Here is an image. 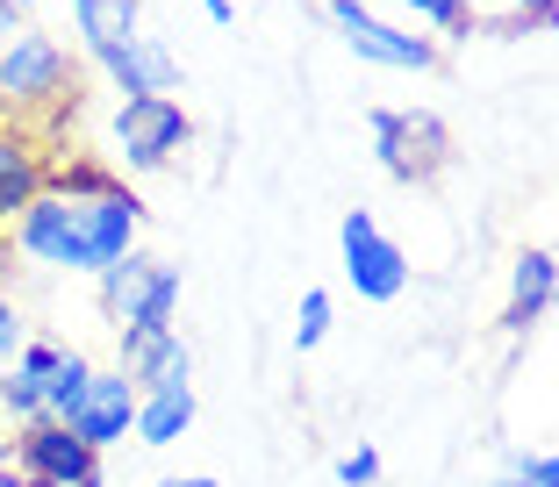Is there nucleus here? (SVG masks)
I'll return each instance as SVG.
<instances>
[{"mask_svg": "<svg viewBox=\"0 0 559 487\" xmlns=\"http://www.w3.org/2000/svg\"><path fill=\"white\" fill-rule=\"evenodd\" d=\"M8 243L15 259L36 265V273H72V280H94L108 273L116 259H130L144 243V201L136 187H108V194H36L29 209L8 223Z\"/></svg>", "mask_w": 559, "mask_h": 487, "instance_id": "f257e3e1", "label": "nucleus"}, {"mask_svg": "<svg viewBox=\"0 0 559 487\" xmlns=\"http://www.w3.org/2000/svg\"><path fill=\"white\" fill-rule=\"evenodd\" d=\"M72 44H80V66L116 86V100L180 86V58L151 29L144 0H72Z\"/></svg>", "mask_w": 559, "mask_h": 487, "instance_id": "f03ea898", "label": "nucleus"}, {"mask_svg": "<svg viewBox=\"0 0 559 487\" xmlns=\"http://www.w3.org/2000/svg\"><path fill=\"white\" fill-rule=\"evenodd\" d=\"M80 100V50L50 36L44 22L0 36V122H29L44 130L58 108Z\"/></svg>", "mask_w": 559, "mask_h": 487, "instance_id": "7ed1b4c3", "label": "nucleus"}, {"mask_svg": "<svg viewBox=\"0 0 559 487\" xmlns=\"http://www.w3.org/2000/svg\"><path fill=\"white\" fill-rule=\"evenodd\" d=\"M194 151V115L180 94H130L108 108V165L122 179H151Z\"/></svg>", "mask_w": 559, "mask_h": 487, "instance_id": "20e7f679", "label": "nucleus"}, {"mask_svg": "<svg viewBox=\"0 0 559 487\" xmlns=\"http://www.w3.org/2000/svg\"><path fill=\"white\" fill-rule=\"evenodd\" d=\"M180 294H187V273L173 259H151V251H130L108 273H94V301L116 323V337H130V330H173L180 323Z\"/></svg>", "mask_w": 559, "mask_h": 487, "instance_id": "39448f33", "label": "nucleus"}, {"mask_svg": "<svg viewBox=\"0 0 559 487\" xmlns=\"http://www.w3.org/2000/svg\"><path fill=\"white\" fill-rule=\"evenodd\" d=\"M366 136H373L380 173L402 179V187H430L452 165V130L430 108H373L366 115Z\"/></svg>", "mask_w": 559, "mask_h": 487, "instance_id": "423d86ee", "label": "nucleus"}, {"mask_svg": "<svg viewBox=\"0 0 559 487\" xmlns=\"http://www.w3.org/2000/svg\"><path fill=\"white\" fill-rule=\"evenodd\" d=\"M337 273H345V287L359 301L388 309V301L409 294V251L380 229L373 209H345V223H337Z\"/></svg>", "mask_w": 559, "mask_h": 487, "instance_id": "0eeeda50", "label": "nucleus"}, {"mask_svg": "<svg viewBox=\"0 0 559 487\" xmlns=\"http://www.w3.org/2000/svg\"><path fill=\"white\" fill-rule=\"evenodd\" d=\"M323 15H330V29L345 36L352 58H366V66H380V72H438V58H444L438 36H416L409 22L373 15L366 0H330Z\"/></svg>", "mask_w": 559, "mask_h": 487, "instance_id": "6e6552de", "label": "nucleus"}, {"mask_svg": "<svg viewBox=\"0 0 559 487\" xmlns=\"http://www.w3.org/2000/svg\"><path fill=\"white\" fill-rule=\"evenodd\" d=\"M0 459H8L15 473H29V480H44V487H80V480H94V473H100V452H94V444H80L58 416L15 423V438H8V452H0Z\"/></svg>", "mask_w": 559, "mask_h": 487, "instance_id": "1a4fd4ad", "label": "nucleus"}, {"mask_svg": "<svg viewBox=\"0 0 559 487\" xmlns=\"http://www.w3.org/2000/svg\"><path fill=\"white\" fill-rule=\"evenodd\" d=\"M58 423H66L80 444H94V452L130 444V430H136V380L122 373V366H94V373H86V388L72 394V408Z\"/></svg>", "mask_w": 559, "mask_h": 487, "instance_id": "9d476101", "label": "nucleus"}, {"mask_svg": "<svg viewBox=\"0 0 559 487\" xmlns=\"http://www.w3.org/2000/svg\"><path fill=\"white\" fill-rule=\"evenodd\" d=\"M545 309H559V259L552 243H524L510 259V301H502V330L524 337L545 323Z\"/></svg>", "mask_w": 559, "mask_h": 487, "instance_id": "9b49d317", "label": "nucleus"}, {"mask_svg": "<svg viewBox=\"0 0 559 487\" xmlns=\"http://www.w3.org/2000/svg\"><path fill=\"white\" fill-rule=\"evenodd\" d=\"M201 416V394H194V373H173V380H151V388H136V444H151V452H165V444H180L187 430H194Z\"/></svg>", "mask_w": 559, "mask_h": 487, "instance_id": "f8f14e48", "label": "nucleus"}, {"mask_svg": "<svg viewBox=\"0 0 559 487\" xmlns=\"http://www.w3.org/2000/svg\"><path fill=\"white\" fill-rule=\"evenodd\" d=\"M44 165H50V144L29 122H0V229L44 194Z\"/></svg>", "mask_w": 559, "mask_h": 487, "instance_id": "ddd939ff", "label": "nucleus"}, {"mask_svg": "<svg viewBox=\"0 0 559 487\" xmlns=\"http://www.w3.org/2000/svg\"><path fill=\"white\" fill-rule=\"evenodd\" d=\"M116 366L136 380V388H151V380L194 373V352H187L180 330H130V337H116Z\"/></svg>", "mask_w": 559, "mask_h": 487, "instance_id": "4468645a", "label": "nucleus"}, {"mask_svg": "<svg viewBox=\"0 0 559 487\" xmlns=\"http://www.w3.org/2000/svg\"><path fill=\"white\" fill-rule=\"evenodd\" d=\"M44 187L50 194H108V187H122V173L100 151H50Z\"/></svg>", "mask_w": 559, "mask_h": 487, "instance_id": "2eb2a0df", "label": "nucleus"}, {"mask_svg": "<svg viewBox=\"0 0 559 487\" xmlns=\"http://www.w3.org/2000/svg\"><path fill=\"white\" fill-rule=\"evenodd\" d=\"M0 416L8 423L50 416V373H29L22 358H8V366H0Z\"/></svg>", "mask_w": 559, "mask_h": 487, "instance_id": "dca6fc26", "label": "nucleus"}, {"mask_svg": "<svg viewBox=\"0 0 559 487\" xmlns=\"http://www.w3.org/2000/svg\"><path fill=\"white\" fill-rule=\"evenodd\" d=\"M409 29H430V36H474L480 29V8L474 0H395Z\"/></svg>", "mask_w": 559, "mask_h": 487, "instance_id": "f3484780", "label": "nucleus"}, {"mask_svg": "<svg viewBox=\"0 0 559 487\" xmlns=\"http://www.w3.org/2000/svg\"><path fill=\"white\" fill-rule=\"evenodd\" d=\"M330 323H337V301H330V287H301V309H295V352H316V344L330 337Z\"/></svg>", "mask_w": 559, "mask_h": 487, "instance_id": "a211bd4d", "label": "nucleus"}, {"mask_svg": "<svg viewBox=\"0 0 559 487\" xmlns=\"http://www.w3.org/2000/svg\"><path fill=\"white\" fill-rule=\"evenodd\" d=\"M86 373H94V358L66 352V366H58V380H50V416H66V408H72V394L86 388Z\"/></svg>", "mask_w": 559, "mask_h": 487, "instance_id": "6ab92c4d", "label": "nucleus"}, {"mask_svg": "<svg viewBox=\"0 0 559 487\" xmlns=\"http://www.w3.org/2000/svg\"><path fill=\"white\" fill-rule=\"evenodd\" d=\"M337 487H380V452L373 444H352V452L337 459Z\"/></svg>", "mask_w": 559, "mask_h": 487, "instance_id": "aec40b11", "label": "nucleus"}, {"mask_svg": "<svg viewBox=\"0 0 559 487\" xmlns=\"http://www.w3.org/2000/svg\"><path fill=\"white\" fill-rule=\"evenodd\" d=\"M531 29H552L559 36V0H516L510 36H531Z\"/></svg>", "mask_w": 559, "mask_h": 487, "instance_id": "412c9836", "label": "nucleus"}, {"mask_svg": "<svg viewBox=\"0 0 559 487\" xmlns=\"http://www.w3.org/2000/svg\"><path fill=\"white\" fill-rule=\"evenodd\" d=\"M510 473H516V480H531V487H559V452H516Z\"/></svg>", "mask_w": 559, "mask_h": 487, "instance_id": "4be33fe9", "label": "nucleus"}, {"mask_svg": "<svg viewBox=\"0 0 559 487\" xmlns=\"http://www.w3.org/2000/svg\"><path fill=\"white\" fill-rule=\"evenodd\" d=\"M22 337H29V330H22V309H15V294H0V366H8V358L22 352Z\"/></svg>", "mask_w": 559, "mask_h": 487, "instance_id": "5701e85b", "label": "nucleus"}, {"mask_svg": "<svg viewBox=\"0 0 559 487\" xmlns=\"http://www.w3.org/2000/svg\"><path fill=\"white\" fill-rule=\"evenodd\" d=\"M44 8H50V0H0V36H8V29H29Z\"/></svg>", "mask_w": 559, "mask_h": 487, "instance_id": "b1692460", "label": "nucleus"}, {"mask_svg": "<svg viewBox=\"0 0 559 487\" xmlns=\"http://www.w3.org/2000/svg\"><path fill=\"white\" fill-rule=\"evenodd\" d=\"M0 294H15V243H8V229H0Z\"/></svg>", "mask_w": 559, "mask_h": 487, "instance_id": "393cba45", "label": "nucleus"}, {"mask_svg": "<svg viewBox=\"0 0 559 487\" xmlns=\"http://www.w3.org/2000/svg\"><path fill=\"white\" fill-rule=\"evenodd\" d=\"M158 487H223V480H209V473H173V480H158Z\"/></svg>", "mask_w": 559, "mask_h": 487, "instance_id": "a878e982", "label": "nucleus"}, {"mask_svg": "<svg viewBox=\"0 0 559 487\" xmlns=\"http://www.w3.org/2000/svg\"><path fill=\"white\" fill-rule=\"evenodd\" d=\"M0 487H44V480H29V473H15L8 459H0Z\"/></svg>", "mask_w": 559, "mask_h": 487, "instance_id": "bb28decb", "label": "nucleus"}, {"mask_svg": "<svg viewBox=\"0 0 559 487\" xmlns=\"http://www.w3.org/2000/svg\"><path fill=\"white\" fill-rule=\"evenodd\" d=\"M201 15H209V22H230L237 8H230V0H201Z\"/></svg>", "mask_w": 559, "mask_h": 487, "instance_id": "cd10ccee", "label": "nucleus"}, {"mask_svg": "<svg viewBox=\"0 0 559 487\" xmlns=\"http://www.w3.org/2000/svg\"><path fill=\"white\" fill-rule=\"evenodd\" d=\"M488 487H531V480H516V473H495V480Z\"/></svg>", "mask_w": 559, "mask_h": 487, "instance_id": "c85d7f7f", "label": "nucleus"}, {"mask_svg": "<svg viewBox=\"0 0 559 487\" xmlns=\"http://www.w3.org/2000/svg\"><path fill=\"white\" fill-rule=\"evenodd\" d=\"M80 487H108V473H94V480H80Z\"/></svg>", "mask_w": 559, "mask_h": 487, "instance_id": "c756f323", "label": "nucleus"}, {"mask_svg": "<svg viewBox=\"0 0 559 487\" xmlns=\"http://www.w3.org/2000/svg\"><path fill=\"white\" fill-rule=\"evenodd\" d=\"M552 259H559V243H552Z\"/></svg>", "mask_w": 559, "mask_h": 487, "instance_id": "7c9ffc66", "label": "nucleus"}]
</instances>
